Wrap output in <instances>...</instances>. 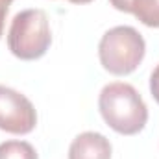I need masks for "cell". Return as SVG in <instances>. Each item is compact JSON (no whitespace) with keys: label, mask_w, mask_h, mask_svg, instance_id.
<instances>
[{"label":"cell","mask_w":159,"mask_h":159,"mask_svg":"<svg viewBox=\"0 0 159 159\" xmlns=\"http://www.w3.org/2000/svg\"><path fill=\"white\" fill-rule=\"evenodd\" d=\"M69 159H111V143L96 131H83L72 141Z\"/></svg>","instance_id":"5b68a950"},{"label":"cell","mask_w":159,"mask_h":159,"mask_svg":"<svg viewBox=\"0 0 159 159\" xmlns=\"http://www.w3.org/2000/svg\"><path fill=\"white\" fill-rule=\"evenodd\" d=\"M0 159H39L35 148L26 141H6L0 144Z\"/></svg>","instance_id":"52a82bcc"},{"label":"cell","mask_w":159,"mask_h":159,"mask_svg":"<svg viewBox=\"0 0 159 159\" xmlns=\"http://www.w3.org/2000/svg\"><path fill=\"white\" fill-rule=\"evenodd\" d=\"M2 2H6V4H11V2H13V0H2Z\"/></svg>","instance_id":"8fae6325"},{"label":"cell","mask_w":159,"mask_h":159,"mask_svg":"<svg viewBox=\"0 0 159 159\" xmlns=\"http://www.w3.org/2000/svg\"><path fill=\"white\" fill-rule=\"evenodd\" d=\"M7 7H9V4L0 0V37H2V32H4V20H6V15H7Z\"/></svg>","instance_id":"9c48e42d"},{"label":"cell","mask_w":159,"mask_h":159,"mask_svg":"<svg viewBox=\"0 0 159 159\" xmlns=\"http://www.w3.org/2000/svg\"><path fill=\"white\" fill-rule=\"evenodd\" d=\"M119 11L135 15L144 26L159 28V0H109Z\"/></svg>","instance_id":"8992f818"},{"label":"cell","mask_w":159,"mask_h":159,"mask_svg":"<svg viewBox=\"0 0 159 159\" xmlns=\"http://www.w3.org/2000/svg\"><path fill=\"white\" fill-rule=\"evenodd\" d=\"M37 124L34 104L19 91L0 85V129L15 135L30 133Z\"/></svg>","instance_id":"277c9868"},{"label":"cell","mask_w":159,"mask_h":159,"mask_svg":"<svg viewBox=\"0 0 159 159\" xmlns=\"http://www.w3.org/2000/svg\"><path fill=\"white\" fill-rule=\"evenodd\" d=\"M69 2H72V4H89L93 0H69Z\"/></svg>","instance_id":"30bf717a"},{"label":"cell","mask_w":159,"mask_h":159,"mask_svg":"<svg viewBox=\"0 0 159 159\" xmlns=\"http://www.w3.org/2000/svg\"><path fill=\"white\" fill-rule=\"evenodd\" d=\"M52 44L48 17L43 9H24L11 20L7 46L11 54L24 61L39 59Z\"/></svg>","instance_id":"3957f363"},{"label":"cell","mask_w":159,"mask_h":159,"mask_svg":"<svg viewBox=\"0 0 159 159\" xmlns=\"http://www.w3.org/2000/svg\"><path fill=\"white\" fill-rule=\"evenodd\" d=\"M146 54V43L143 35L131 26H115L107 30L98 44V56L102 67L115 74H131Z\"/></svg>","instance_id":"7a4b0ae2"},{"label":"cell","mask_w":159,"mask_h":159,"mask_svg":"<svg viewBox=\"0 0 159 159\" xmlns=\"http://www.w3.org/2000/svg\"><path fill=\"white\" fill-rule=\"evenodd\" d=\"M150 93H152L154 100L159 104V65L154 69V72L150 76Z\"/></svg>","instance_id":"ba28073f"},{"label":"cell","mask_w":159,"mask_h":159,"mask_svg":"<svg viewBox=\"0 0 159 159\" xmlns=\"http://www.w3.org/2000/svg\"><path fill=\"white\" fill-rule=\"evenodd\" d=\"M98 107L107 126L122 135H135L148 122V107L129 83L115 81L106 85L100 93Z\"/></svg>","instance_id":"6da1fadb"}]
</instances>
